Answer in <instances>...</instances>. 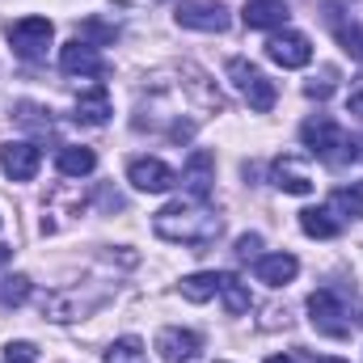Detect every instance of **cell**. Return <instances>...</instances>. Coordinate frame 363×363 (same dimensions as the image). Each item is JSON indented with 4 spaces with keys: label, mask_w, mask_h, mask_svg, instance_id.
I'll list each match as a JSON object with an SVG mask.
<instances>
[{
    "label": "cell",
    "mask_w": 363,
    "mask_h": 363,
    "mask_svg": "<svg viewBox=\"0 0 363 363\" xmlns=\"http://www.w3.org/2000/svg\"><path fill=\"white\" fill-rule=\"evenodd\" d=\"M300 140H304V148H308L317 161H325V165H347V161L359 157L355 140H351L330 114H313V118L300 127Z\"/></svg>",
    "instance_id": "2"
},
{
    "label": "cell",
    "mask_w": 363,
    "mask_h": 363,
    "mask_svg": "<svg viewBox=\"0 0 363 363\" xmlns=\"http://www.w3.org/2000/svg\"><path fill=\"white\" fill-rule=\"evenodd\" d=\"M300 228L308 237H317V241H330V237L342 233V220H334L330 207H308V211H300Z\"/></svg>",
    "instance_id": "19"
},
{
    "label": "cell",
    "mask_w": 363,
    "mask_h": 363,
    "mask_svg": "<svg viewBox=\"0 0 363 363\" xmlns=\"http://www.w3.org/2000/svg\"><path fill=\"white\" fill-rule=\"evenodd\" d=\"M334 81H338V72H334V68H321V81H308L304 93H308V97H330V93H334Z\"/></svg>",
    "instance_id": "26"
},
{
    "label": "cell",
    "mask_w": 363,
    "mask_h": 363,
    "mask_svg": "<svg viewBox=\"0 0 363 363\" xmlns=\"http://www.w3.org/2000/svg\"><path fill=\"white\" fill-rule=\"evenodd\" d=\"M152 233H157L161 241H174V245L207 250V245H216V237L224 233V220H220V211H216L207 199L186 194V199L165 203V207L152 216Z\"/></svg>",
    "instance_id": "1"
},
{
    "label": "cell",
    "mask_w": 363,
    "mask_h": 363,
    "mask_svg": "<svg viewBox=\"0 0 363 363\" xmlns=\"http://www.w3.org/2000/svg\"><path fill=\"white\" fill-rule=\"evenodd\" d=\"M216 287H220V274H211V271L186 274V279L178 283L182 300H190V304H207V300L216 296Z\"/></svg>",
    "instance_id": "20"
},
{
    "label": "cell",
    "mask_w": 363,
    "mask_h": 363,
    "mask_svg": "<svg viewBox=\"0 0 363 363\" xmlns=\"http://www.w3.org/2000/svg\"><path fill=\"white\" fill-rule=\"evenodd\" d=\"M355 148H359V157H363V140H355Z\"/></svg>",
    "instance_id": "32"
},
{
    "label": "cell",
    "mask_w": 363,
    "mask_h": 363,
    "mask_svg": "<svg viewBox=\"0 0 363 363\" xmlns=\"http://www.w3.org/2000/svg\"><path fill=\"white\" fill-rule=\"evenodd\" d=\"M182 182H186V190L194 199H207L211 194V182H216V157L207 148H194L186 157V165H182Z\"/></svg>",
    "instance_id": "13"
},
{
    "label": "cell",
    "mask_w": 363,
    "mask_h": 363,
    "mask_svg": "<svg viewBox=\"0 0 363 363\" xmlns=\"http://www.w3.org/2000/svg\"><path fill=\"white\" fill-rule=\"evenodd\" d=\"M13 262V245H0V267H9Z\"/></svg>",
    "instance_id": "29"
},
{
    "label": "cell",
    "mask_w": 363,
    "mask_h": 363,
    "mask_svg": "<svg viewBox=\"0 0 363 363\" xmlns=\"http://www.w3.org/2000/svg\"><path fill=\"white\" fill-rule=\"evenodd\" d=\"M72 118L85 123V127H101V123L110 118V93L101 89V85L77 93V114H72Z\"/></svg>",
    "instance_id": "18"
},
{
    "label": "cell",
    "mask_w": 363,
    "mask_h": 363,
    "mask_svg": "<svg viewBox=\"0 0 363 363\" xmlns=\"http://www.w3.org/2000/svg\"><path fill=\"white\" fill-rule=\"evenodd\" d=\"M271 182L283 190V194H313V169L300 161V157H274V165H271Z\"/></svg>",
    "instance_id": "12"
},
{
    "label": "cell",
    "mask_w": 363,
    "mask_h": 363,
    "mask_svg": "<svg viewBox=\"0 0 363 363\" xmlns=\"http://www.w3.org/2000/svg\"><path fill=\"white\" fill-rule=\"evenodd\" d=\"M81 34H85V43H89V38H97V43H114V38H118V30H114V26H101V21H85Z\"/></svg>",
    "instance_id": "28"
},
{
    "label": "cell",
    "mask_w": 363,
    "mask_h": 363,
    "mask_svg": "<svg viewBox=\"0 0 363 363\" xmlns=\"http://www.w3.org/2000/svg\"><path fill=\"white\" fill-rule=\"evenodd\" d=\"M30 274H9V279H0V304H9V308H17V304H26L30 300Z\"/></svg>",
    "instance_id": "24"
},
{
    "label": "cell",
    "mask_w": 363,
    "mask_h": 363,
    "mask_svg": "<svg viewBox=\"0 0 363 363\" xmlns=\"http://www.w3.org/2000/svg\"><path fill=\"white\" fill-rule=\"evenodd\" d=\"M216 296H224V308H228L233 317L250 313V287H245L237 274H220V287H216Z\"/></svg>",
    "instance_id": "22"
},
{
    "label": "cell",
    "mask_w": 363,
    "mask_h": 363,
    "mask_svg": "<svg viewBox=\"0 0 363 363\" xmlns=\"http://www.w3.org/2000/svg\"><path fill=\"white\" fill-rule=\"evenodd\" d=\"M267 60L279 64V68H308L313 64V43L300 30H279L267 43Z\"/></svg>",
    "instance_id": "7"
},
{
    "label": "cell",
    "mask_w": 363,
    "mask_h": 363,
    "mask_svg": "<svg viewBox=\"0 0 363 363\" xmlns=\"http://www.w3.org/2000/svg\"><path fill=\"white\" fill-rule=\"evenodd\" d=\"M325 21H330V30H334V38H338V47L351 55V60H363V30L355 21H347V13L338 9V4H325Z\"/></svg>",
    "instance_id": "16"
},
{
    "label": "cell",
    "mask_w": 363,
    "mask_h": 363,
    "mask_svg": "<svg viewBox=\"0 0 363 363\" xmlns=\"http://www.w3.org/2000/svg\"><path fill=\"white\" fill-rule=\"evenodd\" d=\"M228 81L237 85V93L254 106V110H271L274 97H279V89H274V81L262 72V68H254L250 60H228Z\"/></svg>",
    "instance_id": "4"
},
{
    "label": "cell",
    "mask_w": 363,
    "mask_h": 363,
    "mask_svg": "<svg viewBox=\"0 0 363 363\" xmlns=\"http://www.w3.org/2000/svg\"><path fill=\"white\" fill-rule=\"evenodd\" d=\"M55 169H60L64 178H89L93 169H97V152L85 148V144H64V148L55 152Z\"/></svg>",
    "instance_id": "17"
},
{
    "label": "cell",
    "mask_w": 363,
    "mask_h": 363,
    "mask_svg": "<svg viewBox=\"0 0 363 363\" xmlns=\"http://www.w3.org/2000/svg\"><path fill=\"white\" fill-rule=\"evenodd\" d=\"M267 363H296V359H291V355H271Z\"/></svg>",
    "instance_id": "31"
},
{
    "label": "cell",
    "mask_w": 363,
    "mask_h": 363,
    "mask_svg": "<svg viewBox=\"0 0 363 363\" xmlns=\"http://www.w3.org/2000/svg\"><path fill=\"white\" fill-rule=\"evenodd\" d=\"M296 271H300V262L291 254H262V258H254V274L267 287H287L296 279Z\"/></svg>",
    "instance_id": "15"
},
{
    "label": "cell",
    "mask_w": 363,
    "mask_h": 363,
    "mask_svg": "<svg viewBox=\"0 0 363 363\" xmlns=\"http://www.w3.org/2000/svg\"><path fill=\"white\" fill-rule=\"evenodd\" d=\"M174 21L182 30H199V34H224L233 26L228 9L220 0H182L174 9Z\"/></svg>",
    "instance_id": "5"
},
{
    "label": "cell",
    "mask_w": 363,
    "mask_h": 363,
    "mask_svg": "<svg viewBox=\"0 0 363 363\" xmlns=\"http://www.w3.org/2000/svg\"><path fill=\"white\" fill-rule=\"evenodd\" d=\"M308 321L317 334L325 338H347L351 334V308H347V296L338 287H321L308 296Z\"/></svg>",
    "instance_id": "3"
},
{
    "label": "cell",
    "mask_w": 363,
    "mask_h": 363,
    "mask_svg": "<svg viewBox=\"0 0 363 363\" xmlns=\"http://www.w3.org/2000/svg\"><path fill=\"white\" fill-rule=\"evenodd\" d=\"M313 363H347V359H338V355H321V359H313Z\"/></svg>",
    "instance_id": "30"
},
{
    "label": "cell",
    "mask_w": 363,
    "mask_h": 363,
    "mask_svg": "<svg viewBox=\"0 0 363 363\" xmlns=\"http://www.w3.org/2000/svg\"><path fill=\"white\" fill-rule=\"evenodd\" d=\"M38 165H43L38 144H30V140H9V144H0V174L9 182H30L38 174Z\"/></svg>",
    "instance_id": "8"
},
{
    "label": "cell",
    "mask_w": 363,
    "mask_h": 363,
    "mask_svg": "<svg viewBox=\"0 0 363 363\" xmlns=\"http://www.w3.org/2000/svg\"><path fill=\"white\" fill-rule=\"evenodd\" d=\"M241 21L250 30H283L287 26V4L283 0H245Z\"/></svg>",
    "instance_id": "14"
},
{
    "label": "cell",
    "mask_w": 363,
    "mask_h": 363,
    "mask_svg": "<svg viewBox=\"0 0 363 363\" xmlns=\"http://www.w3.org/2000/svg\"><path fill=\"white\" fill-rule=\"evenodd\" d=\"M258 250H262V237H258V233H245V237H237V258H241V262H250V258H262Z\"/></svg>",
    "instance_id": "27"
},
{
    "label": "cell",
    "mask_w": 363,
    "mask_h": 363,
    "mask_svg": "<svg viewBox=\"0 0 363 363\" xmlns=\"http://www.w3.org/2000/svg\"><path fill=\"white\" fill-rule=\"evenodd\" d=\"M60 68L68 72V77H106V60H101V51L85 43V38H72V43H64V51H60Z\"/></svg>",
    "instance_id": "11"
},
{
    "label": "cell",
    "mask_w": 363,
    "mask_h": 363,
    "mask_svg": "<svg viewBox=\"0 0 363 363\" xmlns=\"http://www.w3.org/2000/svg\"><path fill=\"white\" fill-rule=\"evenodd\" d=\"M4 34H9V47H13L21 60H43L47 47H51V38H55V26H51L47 17H21V21H13Z\"/></svg>",
    "instance_id": "6"
},
{
    "label": "cell",
    "mask_w": 363,
    "mask_h": 363,
    "mask_svg": "<svg viewBox=\"0 0 363 363\" xmlns=\"http://www.w3.org/2000/svg\"><path fill=\"white\" fill-rule=\"evenodd\" d=\"M4 363H38V347L34 342H9L4 347Z\"/></svg>",
    "instance_id": "25"
},
{
    "label": "cell",
    "mask_w": 363,
    "mask_h": 363,
    "mask_svg": "<svg viewBox=\"0 0 363 363\" xmlns=\"http://www.w3.org/2000/svg\"><path fill=\"white\" fill-rule=\"evenodd\" d=\"M330 211L342 216V220H359L363 216V182H355V186H338V190L330 194Z\"/></svg>",
    "instance_id": "21"
},
{
    "label": "cell",
    "mask_w": 363,
    "mask_h": 363,
    "mask_svg": "<svg viewBox=\"0 0 363 363\" xmlns=\"http://www.w3.org/2000/svg\"><path fill=\"white\" fill-rule=\"evenodd\" d=\"M0 224H4V216H0Z\"/></svg>",
    "instance_id": "33"
},
{
    "label": "cell",
    "mask_w": 363,
    "mask_h": 363,
    "mask_svg": "<svg viewBox=\"0 0 363 363\" xmlns=\"http://www.w3.org/2000/svg\"><path fill=\"white\" fill-rule=\"evenodd\" d=\"M203 351V338L194 330H182V325H165L157 334V355L165 363H194Z\"/></svg>",
    "instance_id": "10"
},
{
    "label": "cell",
    "mask_w": 363,
    "mask_h": 363,
    "mask_svg": "<svg viewBox=\"0 0 363 363\" xmlns=\"http://www.w3.org/2000/svg\"><path fill=\"white\" fill-rule=\"evenodd\" d=\"M106 363H148V351H144V342H140L135 334H123V338L110 342Z\"/></svg>",
    "instance_id": "23"
},
{
    "label": "cell",
    "mask_w": 363,
    "mask_h": 363,
    "mask_svg": "<svg viewBox=\"0 0 363 363\" xmlns=\"http://www.w3.org/2000/svg\"><path fill=\"white\" fill-rule=\"evenodd\" d=\"M127 182H131L135 190H144V194H165V190L178 186V174H174L161 157H135V161L127 165Z\"/></svg>",
    "instance_id": "9"
}]
</instances>
